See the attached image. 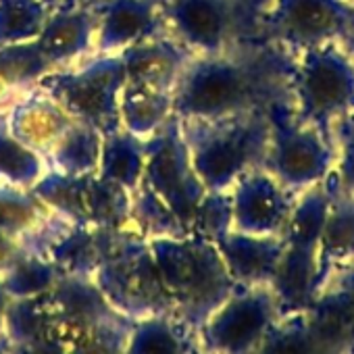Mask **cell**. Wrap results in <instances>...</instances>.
<instances>
[{
    "label": "cell",
    "instance_id": "6da1fadb",
    "mask_svg": "<svg viewBox=\"0 0 354 354\" xmlns=\"http://www.w3.org/2000/svg\"><path fill=\"white\" fill-rule=\"evenodd\" d=\"M294 57L265 40L190 57L173 90L177 119H223L290 100Z\"/></svg>",
    "mask_w": 354,
    "mask_h": 354
},
{
    "label": "cell",
    "instance_id": "7a4b0ae2",
    "mask_svg": "<svg viewBox=\"0 0 354 354\" xmlns=\"http://www.w3.org/2000/svg\"><path fill=\"white\" fill-rule=\"evenodd\" d=\"M209 192L190 162L173 115L146 140V167L131 196V227L144 238L198 236Z\"/></svg>",
    "mask_w": 354,
    "mask_h": 354
},
{
    "label": "cell",
    "instance_id": "3957f363",
    "mask_svg": "<svg viewBox=\"0 0 354 354\" xmlns=\"http://www.w3.org/2000/svg\"><path fill=\"white\" fill-rule=\"evenodd\" d=\"M146 242L173 317L196 333L236 288L215 242L203 236H154Z\"/></svg>",
    "mask_w": 354,
    "mask_h": 354
},
{
    "label": "cell",
    "instance_id": "277c9868",
    "mask_svg": "<svg viewBox=\"0 0 354 354\" xmlns=\"http://www.w3.org/2000/svg\"><path fill=\"white\" fill-rule=\"evenodd\" d=\"M267 111L223 119H177L190 162L209 194H230L246 173L263 167L269 144Z\"/></svg>",
    "mask_w": 354,
    "mask_h": 354
},
{
    "label": "cell",
    "instance_id": "5b68a950",
    "mask_svg": "<svg viewBox=\"0 0 354 354\" xmlns=\"http://www.w3.org/2000/svg\"><path fill=\"white\" fill-rule=\"evenodd\" d=\"M267 0H160L165 34L190 57L227 53L261 40Z\"/></svg>",
    "mask_w": 354,
    "mask_h": 354
},
{
    "label": "cell",
    "instance_id": "8992f818",
    "mask_svg": "<svg viewBox=\"0 0 354 354\" xmlns=\"http://www.w3.org/2000/svg\"><path fill=\"white\" fill-rule=\"evenodd\" d=\"M290 104L300 123L331 138V127L354 113V55L342 42L296 55Z\"/></svg>",
    "mask_w": 354,
    "mask_h": 354
},
{
    "label": "cell",
    "instance_id": "52a82bcc",
    "mask_svg": "<svg viewBox=\"0 0 354 354\" xmlns=\"http://www.w3.org/2000/svg\"><path fill=\"white\" fill-rule=\"evenodd\" d=\"M92 279L109 302L131 321L154 315L173 317L148 242L133 230L111 234Z\"/></svg>",
    "mask_w": 354,
    "mask_h": 354
},
{
    "label": "cell",
    "instance_id": "ba28073f",
    "mask_svg": "<svg viewBox=\"0 0 354 354\" xmlns=\"http://www.w3.org/2000/svg\"><path fill=\"white\" fill-rule=\"evenodd\" d=\"M269 144L263 169L294 196L325 182L333 171L335 148L329 136L300 123L290 100L269 106Z\"/></svg>",
    "mask_w": 354,
    "mask_h": 354
},
{
    "label": "cell",
    "instance_id": "9c48e42d",
    "mask_svg": "<svg viewBox=\"0 0 354 354\" xmlns=\"http://www.w3.org/2000/svg\"><path fill=\"white\" fill-rule=\"evenodd\" d=\"M123 84L125 67L121 57H88L46 73L34 86L50 94L71 117L109 133L121 127L119 94Z\"/></svg>",
    "mask_w": 354,
    "mask_h": 354
},
{
    "label": "cell",
    "instance_id": "30bf717a",
    "mask_svg": "<svg viewBox=\"0 0 354 354\" xmlns=\"http://www.w3.org/2000/svg\"><path fill=\"white\" fill-rule=\"evenodd\" d=\"M354 34V3L350 0H267L261 15V40L292 57L344 42Z\"/></svg>",
    "mask_w": 354,
    "mask_h": 354
},
{
    "label": "cell",
    "instance_id": "8fae6325",
    "mask_svg": "<svg viewBox=\"0 0 354 354\" xmlns=\"http://www.w3.org/2000/svg\"><path fill=\"white\" fill-rule=\"evenodd\" d=\"M279 317L271 286H236L196 329V346L209 354H254Z\"/></svg>",
    "mask_w": 354,
    "mask_h": 354
},
{
    "label": "cell",
    "instance_id": "7c38bea8",
    "mask_svg": "<svg viewBox=\"0 0 354 354\" xmlns=\"http://www.w3.org/2000/svg\"><path fill=\"white\" fill-rule=\"evenodd\" d=\"M296 196L263 167L246 173L230 190V230L252 236H281Z\"/></svg>",
    "mask_w": 354,
    "mask_h": 354
},
{
    "label": "cell",
    "instance_id": "4fadbf2b",
    "mask_svg": "<svg viewBox=\"0 0 354 354\" xmlns=\"http://www.w3.org/2000/svg\"><path fill=\"white\" fill-rule=\"evenodd\" d=\"M96 32V3L86 0H61L55 3L50 15L32 42L48 73L75 65L92 55Z\"/></svg>",
    "mask_w": 354,
    "mask_h": 354
},
{
    "label": "cell",
    "instance_id": "5bb4252c",
    "mask_svg": "<svg viewBox=\"0 0 354 354\" xmlns=\"http://www.w3.org/2000/svg\"><path fill=\"white\" fill-rule=\"evenodd\" d=\"M96 32L90 57H121L142 40L165 34L160 0H94Z\"/></svg>",
    "mask_w": 354,
    "mask_h": 354
},
{
    "label": "cell",
    "instance_id": "9a60e30c",
    "mask_svg": "<svg viewBox=\"0 0 354 354\" xmlns=\"http://www.w3.org/2000/svg\"><path fill=\"white\" fill-rule=\"evenodd\" d=\"M59 327L63 337H71L75 333L127 321L102 294L98 283L92 279V275L82 273H63L61 279L55 283V288L48 292ZM131 321V319H129Z\"/></svg>",
    "mask_w": 354,
    "mask_h": 354
},
{
    "label": "cell",
    "instance_id": "2e32d148",
    "mask_svg": "<svg viewBox=\"0 0 354 354\" xmlns=\"http://www.w3.org/2000/svg\"><path fill=\"white\" fill-rule=\"evenodd\" d=\"M73 119L75 117H71L50 94L38 86L21 90L7 111V125L11 133L44 158L73 123Z\"/></svg>",
    "mask_w": 354,
    "mask_h": 354
},
{
    "label": "cell",
    "instance_id": "e0dca14e",
    "mask_svg": "<svg viewBox=\"0 0 354 354\" xmlns=\"http://www.w3.org/2000/svg\"><path fill=\"white\" fill-rule=\"evenodd\" d=\"M213 242L236 286H271L283 252L281 236H252L227 230Z\"/></svg>",
    "mask_w": 354,
    "mask_h": 354
},
{
    "label": "cell",
    "instance_id": "ac0fdd59",
    "mask_svg": "<svg viewBox=\"0 0 354 354\" xmlns=\"http://www.w3.org/2000/svg\"><path fill=\"white\" fill-rule=\"evenodd\" d=\"M329 184V180H327ZM331 198L319 240L317 294L348 265L354 263V196L329 184Z\"/></svg>",
    "mask_w": 354,
    "mask_h": 354
},
{
    "label": "cell",
    "instance_id": "d6986e66",
    "mask_svg": "<svg viewBox=\"0 0 354 354\" xmlns=\"http://www.w3.org/2000/svg\"><path fill=\"white\" fill-rule=\"evenodd\" d=\"M121 61L125 80L173 92L190 55L167 34H158L125 50Z\"/></svg>",
    "mask_w": 354,
    "mask_h": 354
},
{
    "label": "cell",
    "instance_id": "ffe728a7",
    "mask_svg": "<svg viewBox=\"0 0 354 354\" xmlns=\"http://www.w3.org/2000/svg\"><path fill=\"white\" fill-rule=\"evenodd\" d=\"M173 117V92L125 80L119 94V123L140 140H150Z\"/></svg>",
    "mask_w": 354,
    "mask_h": 354
},
{
    "label": "cell",
    "instance_id": "44dd1931",
    "mask_svg": "<svg viewBox=\"0 0 354 354\" xmlns=\"http://www.w3.org/2000/svg\"><path fill=\"white\" fill-rule=\"evenodd\" d=\"M144 167H146V140L131 136L123 127L104 133L100 162L96 171L100 180L123 190L131 198L142 182Z\"/></svg>",
    "mask_w": 354,
    "mask_h": 354
},
{
    "label": "cell",
    "instance_id": "7402d4cb",
    "mask_svg": "<svg viewBox=\"0 0 354 354\" xmlns=\"http://www.w3.org/2000/svg\"><path fill=\"white\" fill-rule=\"evenodd\" d=\"M194 331L171 315L131 321L123 354H194Z\"/></svg>",
    "mask_w": 354,
    "mask_h": 354
},
{
    "label": "cell",
    "instance_id": "603a6c76",
    "mask_svg": "<svg viewBox=\"0 0 354 354\" xmlns=\"http://www.w3.org/2000/svg\"><path fill=\"white\" fill-rule=\"evenodd\" d=\"M104 133L94 125L73 119L61 140L46 156L50 173L63 177H84L98 171Z\"/></svg>",
    "mask_w": 354,
    "mask_h": 354
},
{
    "label": "cell",
    "instance_id": "cb8c5ba5",
    "mask_svg": "<svg viewBox=\"0 0 354 354\" xmlns=\"http://www.w3.org/2000/svg\"><path fill=\"white\" fill-rule=\"evenodd\" d=\"M48 173L46 158L19 142L7 125V115H0V188L34 192Z\"/></svg>",
    "mask_w": 354,
    "mask_h": 354
},
{
    "label": "cell",
    "instance_id": "d4e9b609",
    "mask_svg": "<svg viewBox=\"0 0 354 354\" xmlns=\"http://www.w3.org/2000/svg\"><path fill=\"white\" fill-rule=\"evenodd\" d=\"M46 337H63L50 296H32V298H11L5 335L0 342L5 344H28Z\"/></svg>",
    "mask_w": 354,
    "mask_h": 354
},
{
    "label": "cell",
    "instance_id": "484cf974",
    "mask_svg": "<svg viewBox=\"0 0 354 354\" xmlns=\"http://www.w3.org/2000/svg\"><path fill=\"white\" fill-rule=\"evenodd\" d=\"M254 354H337L313 329L306 310L281 315Z\"/></svg>",
    "mask_w": 354,
    "mask_h": 354
},
{
    "label": "cell",
    "instance_id": "4316f807",
    "mask_svg": "<svg viewBox=\"0 0 354 354\" xmlns=\"http://www.w3.org/2000/svg\"><path fill=\"white\" fill-rule=\"evenodd\" d=\"M50 9L48 0H0V50L34 42Z\"/></svg>",
    "mask_w": 354,
    "mask_h": 354
},
{
    "label": "cell",
    "instance_id": "83f0119b",
    "mask_svg": "<svg viewBox=\"0 0 354 354\" xmlns=\"http://www.w3.org/2000/svg\"><path fill=\"white\" fill-rule=\"evenodd\" d=\"M61 267L42 252L24 254L7 273H3V283L11 298H32L48 294L61 279Z\"/></svg>",
    "mask_w": 354,
    "mask_h": 354
},
{
    "label": "cell",
    "instance_id": "f1b7e54d",
    "mask_svg": "<svg viewBox=\"0 0 354 354\" xmlns=\"http://www.w3.org/2000/svg\"><path fill=\"white\" fill-rule=\"evenodd\" d=\"M331 142L335 148V162L327 180L335 190L354 196V113L331 127Z\"/></svg>",
    "mask_w": 354,
    "mask_h": 354
},
{
    "label": "cell",
    "instance_id": "f546056e",
    "mask_svg": "<svg viewBox=\"0 0 354 354\" xmlns=\"http://www.w3.org/2000/svg\"><path fill=\"white\" fill-rule=\"evenodd\" d=\"M131 321L106 323L65 337L67 354H123Z\"/></svg>",
    "mask_w": 354,
    "mask_h": 354
},
{
    "label": "cell",
    "instance_id": "4dcf8cb0",
    "mask_svg": "<svg viewBox=\"0 0 354 354\" xmlns=\"http://www.w3.org/2000/svg\"><path fill=\"white\" fill-rule=\"evenodd\" d=\"M317 296L325 298L354 333V263L339 271Z\"/></svg>",
    "mask_w": 354,
    "mask_h": 354
},
{
    "label": "cell",
    "instance_id": "1f68e13d",
    "mask_svg": "<svg viewBox=\"0 0 354 354\" xmlns=\"http://www.w3.org/2000/svg\"><path fill=\"white\" fill-rule=\"evenodd\" d=\"M5 348L9 354H67L65 337H46L28 344H5Z\"/></svg>",
    "mask_w": 354,
    "mask_h": 354
},
{
    "label": "cell",
    "instance_id": "d6a6232c",
    "mask_svg": "<svg viewBox=\"0 0 354 354\" xmlns=\"http://www.w3.org/2000/svg\"><path fill=\"white\" fill-rule=\"evenodd\" d=\"M28 252H32V248L26 242L0 232V275L7 273Z\"/></svg>",
    "mask_w": 354,
    "mask_h": 354
},
{
    "label": "cell",
    "instance_id": "836d02e7",
    "mask_svg": "<svg viewBox=\"0 0 354 354\" xmlns=\"http://www.w3.org/2000/svg\"><path fill=\"white\" fill-rule=\"evenodd\" d=\"M9 304H11V294L7 292L3 277H0V339H3V335H5V321H7Z\"/></svg>",
    "mask_w": 354,
    "mask_h": 354
},
{
    "label": "cell",
    "instance_id": "e575fe53",
    "mask_svg": "<svg viewBox=\"0 0 354 354\" xmlns=\"http://www.w3.org/2000/svg\"><path fill=\"white\" fill-rule=\"evenodd\" d=\"M342 44H344V46H346V48H348V50H350V53L354 55V34H352L350 38H346V40H344Z\"/></svg>",
    "mask_w": 354,
    "mask_h": 354
},
{
    "label": "cell",
    "instance_id": "d590c367",
    "mask_svg": "<svg viewBox=\"0 0 354 354\" xmlns=\"http://www.w3.org/2000/svg\"><path fill=\"white\" fill-rule=\"evenodd\" d=\"M0 354H9V352H7V348H5V344H3V342H0Z\"/></svg>",
    "mask_w": 354,
    "mask_h": 354
},
{
    "label": "cell",
    "instance_id": "8d00e7d4",
    "mask_svg": "<svg viewBox=\"0 0 354 354\" xmlns=\"http://www.w3.org/2000/svg\"><path fill=\"white\" fill-rule=\"evenodd\" d=\"M194 354H209V352H203V350H201V348L196 346V352H194Z\"/></svg>",
    "mask_w": 354,
    "mask_h": 354
},
{
    "label": "cell",
    "instance_id": "74e56055",
    "mask_svg": "<svg viewBox=\"0 0 354 354\" xmlns=\"http://www.w3.org/2000/svg\"><path fill=\"white\" fill-rule=\"evenodd\" d=\"M55 3H61V0H55ZM86 3H94V0H86Z\"/></svg>",
    "mask_w": 354,
    "mask_h": 354
},
{
    "label": "cell",
    "instance_id": "f35d334b",
    "mask_svg": "<svg viewBox=\"0 0 354 354\" xmlns=\"http://www.w3.org/2000/svg\"><path fill=\"white\" fill-rule=\"evenodd\" d=\"M48 3H53V5H55V0H48Z\"/></svg>",
    "mask_w": 354,
    "mask_h": 354
},
{
    "label": "cell",
    "instance_id": "ab89813d",
    "mask_svg": "<svg viewBox=\"0 0 354 354\" xmlns=\"http://www.w3.org/2000/svg\"><path fill=\"white\" fill-rule=\"evenodd\" d=\"M350 3H354V0H350Z\"/></svg>",
    "mask_w": 354,
    "mask_h": 354
},
{
    "label": "cell",
    "instance_id": "60d3db41",
    "mask_svg": "<svg viewBox=\"0 0 354 354\" xmlns=\"http://www.w3.org/2000/svg\"><path fill=\"white\" fill-rule=\"evenodd\" d=\"M352 354H354V352H352Z\"/></svg>",
    "mask_w": 354,
    "mask_h": 354
}]
</instances>
